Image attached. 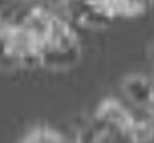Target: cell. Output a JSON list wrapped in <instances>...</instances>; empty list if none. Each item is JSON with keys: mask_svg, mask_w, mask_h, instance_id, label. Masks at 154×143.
Wrapping results in <instances>:
<instances>
[{"mask_svg": "<svg viewBox=\"0 0 154 143\" xmlns=\"http://www.w3.org/2000/svg\"><path fill=\"white\" fill-rule=\"evenodd\" d=\"M94 118L107 130L116 134H128V136H131V130L135 120L134 112H131L123 103H120L116 99H105L99 105Z\"/></svg>", "mask_w": 154, "mask_h": 143, "instance_id": "1", "label": "cell"}, {"mask_svg": "<svg viewBox=\"0 0 154 143\" xmlns=\"http://www.w3.org/2000/svg\"><path fill=\"white\" fill-rule=\"evenodd\" d=\"M123 93L138 109L154 114V83L142 75H129L123 81Z\"/></svg>", "mask_w": 154, "mask_h": 143, "instance_id": "2", "label": "cell"}, {"mask_svg": "<svg viewBox=\"0 0 154 143\" xmlns=\"http://www.w3.org/2000/svg\"><path fill=\"white\" fill-rule=\"evenodd\" d=\"M17 68H21L19 55L9 39L6 27H3L0 30V69L11 71Z\"/></svg>", "mask_w": 154, "mask_h": 143, "instance_id": "4", "label": "cell"}, {"mask_svg": "<svg viewBox=\"0 0 154 143\" xmlns=\"http://www.w3.org/2000/svg\"><path fill=\"white\" fill-rule=\"evenodd\" d=\"M21 143H67L65 137L51 127L40 125L30 130Z\"/></svg>", "mask_w": 154, "mask_h": 143, "instance_id": "5", "label": "cell"}, {"mask_svg": "<svg viewBox=\"0 0 154 143\" xmlns=\"http://www.w3.org/2000/svg\"><path fill=\"white\" fill-rule=\"evenodd\" d=\"M40 58L42 66L49 69H67L76 65L80 58V47L71 50H61L52 47H40Z\"/></svg>", "mask_w": 154, "mask_h": 143, "instance_id": "3", "label": "cell"}]
</instances>
